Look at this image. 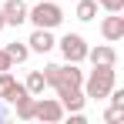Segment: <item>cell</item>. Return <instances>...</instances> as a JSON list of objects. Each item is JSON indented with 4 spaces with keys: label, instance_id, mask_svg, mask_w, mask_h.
Wrapping results in <instances>:
<instances>
[{
    "label": "cell",
    "instance_id": "obj_11",
    "mask_svg": "<svg viewBox=\"0 0 124 124\" xmlns=\"http://www.w3.org/2000/svg\"><path fill=\"white\" fill-rule=\"evenodd\" d=\"M74 17L81 23H91L97 17V0H77V7H74Z\"/></svg>",
    "mask_w": 124,
    "mask_h": 124
},
{
    "label": "cell",
    "instance_id": "obj_9",
    "mask_svg": "<svg viewBox=\"0 0 124 124\" xmlns=\"http://www.w3.org/2000/svg\"><path fill=\"white\" fill-rule=\"evenodd\" d=\"M87 61H91V64H117V50H114L111 44L87 47Z\"/></svg>",
    "mask_w": 124,
    "mask_h": 124
},
{
    "label": "cell",
    "instance_id": "obj_12",
    "mask_svg": "<svg viewBox=\"0 0 124 124\" xmlns=\"http://www.w3.org/2000/svg\"><path fill=\"white\" fill-rule=\"evenodd\" d=\"M23 87H27V94L40 97L44 91H47V81H44V70H30V74H27V81H23Z\"/></svg>",
    "mask_w": 124,
    "mask_h": 124
},
{
    "label": "cell",
    "instance_id": "obj_6",
    "mask_svg": "<svg viewBox=\"0 0 124 124\" xmlns=\"http://www.w3.org/2000/svg\"><path fill=\"white\" fill-rule=\"evenodd\" d=\"M27 47H30L34 54H50V50L57 47V40H54V34H50L47 27H34V34H30Z\"/></svg>",
    "mask_w": 124,
    "mask_h": 124
},
{
    "label": "cell",
    "instance_id": "obj_13",
    "mask_svg": "<svg viewBox=\"0 0 124 124\" xmlns=\"http://www.w3.org/2000/svg\"><path fill=\"white\" fill-rule=\"evenodd\" d=\"M3 50H7V57H10V64H23L27 57H30V47H27V44H20V40L7 44Z\"/></svg>",
    "mask_w": 124,
    "mask_h": 124
},
{
    "label": "cell",
    "instance_id": "obj_10",
    "mask_svg": "<svg viewBox=\"0 0 124 124\" xmlns=\"http://www.w3.org/2000/svg\"><path fill=\"white\" fill-rule=\"evenodd\" d=\"M34 107H37V97L34 94H23V97L14 101V111H17L20 121H34Z\"/></svg>",
    "mask_w": 124,
    "mask_h": 124
},
{
    "label": "cell",
    "instance_id": "obj_5",
    "mask_svg": "<svg viewBox=\"0 0 124 124\" xmlns=\"http://www.w3.org/2000/svg\"><path fill=\"white\" fill-rule=\"evenodd\" d=\"M101 37L107 44L124 40V17H121V14H107V17L101 20Z\"/></svg>",
    "mask_w": 124,
    "mask_h": 124
},
{
    "label": "cell",
    "instance_id": "obj_17",
    "mask_svg": "<svg viewBox=\"0 0 124 124\" xmlns=\"http://www.w3.org/2000/svg\"><path fill=\"white\" fill-rule=\"evenodd\" d=\"M14 64H10V57H7V50H0V70H10Z\"/></svg>",
    "mask_w": 124,
    "mask_h": 124
},
{
    "label": "cell",
    "instance_id": "obj_19",
    "mask_svg": "<svg viewBox=\"0 0 124 124\" xmlns=\"http://www.w3.org/2000/svg\"><path fill=\"white\" fill-rule=\"evenodd\" d=\"M3 27H7V20H3V10H0V30H3Z\"/></svg>",
    "mask_w": 124,
    "mask_h": 124
},
{
    "label": "cell",
    "instance_id": "obj_7",
    "mask_svg": "<svg viewBox=\"0 0 124 124\" xmlns=\"http://www.w3.org/2000/svg\"><path fill=\"white\" fill-rule=\"evenodd\" d=\"M57 101H61L64 114H70V111H84V104H87V94H84L81 87H67V91H57Z\"/></svg>",
    "mask_w": 124,
    "mask_h": 124
},
{
    "label": "cell",
    "instance_id": "obj_16",
    "mask_svg": "<svg viewBox=\"0 0 124 124\" xmlns=\"http://www.w3.org/2000/svg\"><path fill=\"white\" fill-rule=\"evenodd\" d=\"M121 117H124V107H114V104H111V107H107V114H104V121H107V124L121 121Z\"/></svg>",
    "mask_w": 124,
    "mask_h": 124
},
{
    "label": "cell",
    "instance_id": "obj_3",
    "mask_svg": "<svg viewBox=\"0 0 124 124\" xmlns=\"http://www.w3.org/2000/svg\"><path fill=\"white\" fill-rule=\"evenodd\" d=\"M57 47H61L64 61H70V64L87 61V40H84L81 34H64L61 40H57Z\"/></svg>",
    "mask_w": 124,
    "mask_h": 124
},
{
    "label": "cell",
    "instance_id": "obj_1",
    "mask_svg": "<svg viewBox=\"0 0 124 124\" xmlns=\"http://www.w3.org/2000/svg\"><path fill=\"white\" fill-rule=\"evenodd\" d=\"M117 84V74H114V64H94V70L84 77V94H87V101H101L107 97V91Z\"/></svg>",
    "mask_w": 124,
    "mask_h": 124
},
{
    "label": "cell",
    "instance_id": "obj_4",
    "mask_svg": "<svg viewBox=\"0 0 124 124\" xmlns=\"http://www.w3.org/2000/svg\"><path fill=\"white\" fill-rule=\"evenodd\" d=\"M34 117L37 121H47V124H57V121H64V107H61V101L57 97H37V107H34Z\"/></svg>",
    "mask_w": 124,
    "mask_h": 124
},
{
    "label": "cell",
    "instance_id": "obj_15",
    "mask_svg": "<svg viewBox=\"0 0 124 124\" xmlns=\"http://www.w3.org/2000/svg\"><path fill=\"white\" fill-rule=\"evenodd\" d=\"M97 7H104L107 14H121V10H124V0H97Z\"/></svg>",
    "mask_w": 124,
    "mask_h": 124
},
{
    "label": "cell",
    "instance_id": "obj_2",
    "mask_svg": "<svg viewBox=\"0 0 124 124\" xmlns=\"http://www.w3.org/2000/svg\"><path fill=\"white\" fill-rule=\"evenodd\" d=\"M27 20L34 23V27H47V30H54V27L64 23V10L57 7V3H50V0H40L37 7L27 10Z\"/></svg>",
    "mask_w": 124,
    "mask_h": 124
},
{
    "label": "cell",
    "instance_id": "obj_8",
    "mask_svg": "<svg viewBox=\"0 0 124 124\" xmlns=\"http://www.w3.org/2000/svg\"><path fill=\"white\" fill-rule=\"evenodd\" d=\"M0 10H3V20H7V27H20V23L27 20V3H23V0H7Z\"/></svg>",
    "mask_w": 124,
    "mask_h": 124
},
{
    "label": "cell",
    "instance_id": "obj_14",
    "mask_svg": "<svg viewBox=\"0 0 124 124\" xmlns=\"http://www.w3.org/2000/svg\"><path fill=\"white\" fill-rule=\"evenodd\" d=\"M14 84H17V77H14L10 70H0V101H7V94H10Z\"/></svg>",
    "mask_w": 124,
    "mask_h": 124
},
{
    "label": "cell",
    "instance_id": "obj_18",
    "mask_svg": "<svg viewBox=\"0 0 124 124\" xmlns=\"http://www.w3.org/2000/svg\"><path fill=\"white\" fill-rule=\"evenodd\" d=\"M0 121H7V107H3V101H0Z\"/></svg>",
    "mask_w": 124,
    "mask_h": 124
}]
</instances>
